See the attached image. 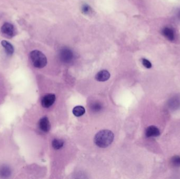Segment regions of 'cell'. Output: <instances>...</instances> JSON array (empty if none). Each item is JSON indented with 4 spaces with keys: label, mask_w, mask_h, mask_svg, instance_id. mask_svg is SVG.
Masks as SVG:
<instances>
[{
    "label": "cell",
    "mask_w": 180,
    "mask_h": 179,
    "mask_svg": "<svg viewBox=\"0 0 180 179\" xmlns=\"http://www.w3.org/2000/svg\"><path fill=\"white\" fill-rule=\"evenodd\" d=\"M114 134L109 130H103L97 134L94 137V143L99 147L106 148L112 143Z\"/></svg>",
    "instance_id": "6da1fadb"
},
{
    "label": "cell",
    "mask_w": 180,
    "mask_h": 179,
    "mask_svg": "<svg viewBox=\"0 0 180 179\" xmlns=\"http://www.w3.org/2000/svg\"><path fill=\"white\" fill-rule=\"evenodd\" d=\"M30 58L33 66L36 68H44L47 63L45 55L38 50L32 51L30 53Z\"/></svg>",
    "instance_id": "7a4b0ae2"
},
{
    "label": "cell",
    "mask_w": 180,
    "mask_h": 179,
    "mask_svg": "<svg viewBox=\"0 0 180 179\" xmlns=\"http://www.w3.org/2000/svg\"><path fill=\"white\" fill-rule=\"evenodd\" d=\"M59 56L63 62L69 63L73 61L74 54L71 49L65 47L61 49L59 52Z\"/></svg>",
    "instance_id": "3957f363"
},
{
    "label": "cell",
    "mask_w": 180,
    "mask_h": 179,
    "mask_svg": "<svg viewBox=\"0 0 180 179\" xmlns=\"http://www.w3.org/2000/svg\"><path fill=\"white\" fill-rule=\"evenodd\" d=\"M1 31L2 34L7 38H12L16 34V28L13 25L8 22H6L2 25Z\"/></svg>",
    "instance_id": "277c9868"
},
{
    "label": "cell",
    "mask_w": 180,
    "mask_h": 179,
    "mask_svg": "<svg viewBox=\"0 0 180 179\" xmlns=\"http://www.w3.org/2000/svg\"><path fill=\"white\" fill-rule=\"evenodd\" d=\"M56 95L53 94H48L44 96L41 100V104L44 108H48L53 104L56 101Z\"/></svg>",
    "instance_id": "5b68a950"
},
{
    "label": "cell",
    "mask_w": 180,
    "mask_h": 179,
    "mask_svg": "<svg viewBox=\"0 0 180 179\" xmlns=\"http://www.w3.org/2000/svg\"><path fill=\"white\" fill-rule=\"evenodd\" d=\"M161 33L168 40L171 42H173L175 40V32L172 28L165 27L161 31Z\"/></svg>",
    "instance_id": "8992f818"
},
{
    "label": "cell",
    "mask_w": 180,
    "mask_h": 179,
    "mask_svg": "<svg viewBox=\"0 0 180 179\" xmlns=\"http://www.w3.org/2000/svg\"><path fill=\"white\" fill-rule=\"evenodd\" d=\"M39 128L42 131L49 132L51 129V125L49 118L47 116L42 117L39 121Z\"/></svg>",
    "instance_id": "52a82bcc"
},
{
    "label": "cell",
    "mask_w": 180,
    "mask_h": 179,
    "mask_svg": "<svg viewBox=\"0 0 180 179\" xmlns=\"http://www.w3.org/2000/svg\"><path fill=\"white\" fill-rule=\"evenodd\" d=\"M160 132L159 129L154 126L147 127L146 130V136L148 138L156 137L159 136Z\"/></svg>",
    "instance_id": "ba28073f"
},
{
    "label": "cell",
    "mask_w": 180,
    "mask_h": 179,
    "mask_svg": "<svg viewBox=\"0 0 180 179\" xmlns=\"http://www.w3.org/2000/svg\"><path fill=\"white\" fill-rule=\"evenodd\" d=\"M110 77V74L106 70H102L97 73L95 79L99 82H106Z\"/></svg>",
    "instance_id": "9c48e42d"
},
{
    "label": "cell",
    "mask_w": 180,
    "mask_h": 179,
    "mask_svg": "<svg viewBox=\"0 0 180 179\" xmlns=\"http://www.w3.org/2000/svg\"><path fill=\"white\" fill-rule=\"evenodd\" d=\"M1 45L5 49V52L8 55H12L14 52V48L10 42L7 40H3L1 42Z\"/></svg>",
    "instance_id": "30bf717a"
},
{
    "label": "cell",
    "mask_w": 180,
    "mask_h": 179,
    "mask_svg": "<svg viewBox=\"0 0 180 179\" xmlns=\"http://www.w3.org/2000/svg\"><path fill=\"white\" fill-rule=\"evenodd\" d=\"M85 113V108L83 106H78L73 108V113L75 116L81 117L83 116Z\"/></svg>",
    "instance_id": "8fae6325"
},
{
    "label": "cell",
    "mask_w": 180,
    "mask_h": 179,
    "mask_svg": "<svg viewBox=\"0 0 180 179\" xmlns=\"http://www.w3.org/2000/svg\"><path fill=\"white\" fill-rule=\"evenodd\" d=\"M64 143V141L61 139H54L52 141V147L54 149H60L63 146Z\"/></svg>",
    "instance_id": "7c38bea8"
},
{
    "label": "cell",
    "mask_w": 180,
    "mask_h": 179,
    "mask_svg": "<svg viewBox=\"0 0 180 179\" xmlns=\"http://www.w3.org/2000/svg\"><path fill=\"white\" fill-rule=\"evenodd\" d=\"M11 173V170L9 167L3 166L0 168V176L3 177H8Z\"/></svg>",
    "instance_id": "4fadbf2b"
},
{
    "label": "cell",
    "mask_w": 180,
    "mask_h": 179,
    "mask_svg": "<svg viewBox=\"0 0 180 179\" xmlns=\"http://www.w3.org/2000/svg\"><path fill=\"white\" fill-rule=\"evenodd\" d=\"M81 12L84 15H90L91 13H92L93 10L90 5L84 4L82 6Z\"/></svg>",
    "instance_id": "5bb4252c"
},
{
    "label": "cell",
    "mask_w": 180,
    "mask_h": 179,
    "mask_svg": "<svg viewBox=\"0 0 180 179\" xmlns=\"http://www.w3.org/2000/svg\"><path fill=\"white\" fill-rule=\"evenodd\" d=\"M171 162L175 167H180V156H173L172 158Z\"/></svg>",
    "instance_id": "9a60e30c"
},
{
    "label": "cell",
    "mask_w": 180,
    "mask_h": 179,
    "mask_svg": "<svg viewBox=\"0 0 180 179\" xmlns=\"http://www.w3.org/2000/svg\"><path fill=\"white\" fill-rule=\"evenodd\" d=\"M102 108V105L97 103H94V104H92L91 107V109L93 111H99L101 110Z\"/></svg>",
    "instance_id": "2e32d148"
},
{
    "label": "cell",
    "mask_w": 180,
    "mask_h": 179,
    "mask_svg": "<svg viewBox=\"0 0 180 179\" xmlns=\"http://www.w3.org/2000/svg\"><path fill=\"white\" fill-rule=\"evenodd\" d=\"M142 64L146 68H150L152 67V64L150 61L146 58L142 59Z\"/></svg>",
    "instance_id": "e0dca14e"
},
{
    "label": "cell",
    "mask_w": 180,
    "mask_h": 179,
    "mask_svg": "<svg viewBox=\"0 0 180 179\" xmlns=\"http://www.w3.org/2000/svg\"><path fill=\"white\" fill-rule=\"evenodd\" d=\"M178 17L179 19H180V11L178 12Z\"/></svg>",
    "instance_id": "ac0fdd59"
}]
</instances>
